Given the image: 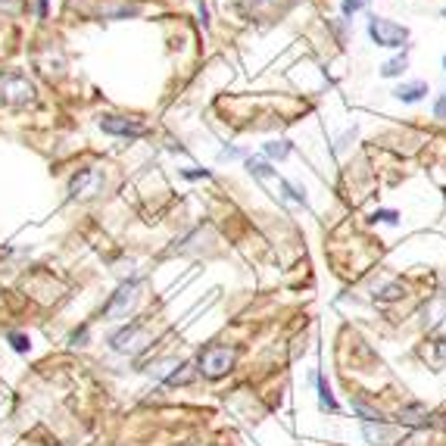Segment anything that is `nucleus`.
Returning <instances> with one entry per match:
<instances>
[{"mask_svg": "<svg viewBox=\"0 0 446 446\" xmlns=\"http://www.w3.org/2000/svg\"><path fill=\"white\" fill-rule=\"evenodd\" d=\"M371 222H387V225H396V222H400V213H396V209H377V213H371Z\"/></svg>", "mask_w": 446, "mask_h": 446, "instance_id": "aec40b11", "label": "nucleus"}, {"mask_svg": "<svg viewBox=\"0 0 446 446\" xmlns=\"http://www.w3.org/2000/svg\"><path fill=\"white\" fill-rule=\"evenodd\" d=\"M278 184H281V190H284V194H287L294 203H303V206H306V194H303L300 188H294V184H290L287 178H278Z\"/></svg>", "mask_w": 446, "mask_h": 446, "instance_id": "a211bd4d", "label": "nucleus"}, {"mask_svg": "<svg viewBox=\"0 0 446 446\" xmlns=\"http://www.w3.org/2000/svg\"><path fill=\"white\" fill-rule=\"evenodd\" d=\"M434 116H437V119H446V91L437 97V103H434Z\"/></svg>", "mask_w": 446, "mask_h": 446, "instance_id": "b1692460", "label": "nucleus"}, {"mask_svg": "<svg viewBox=\"0 0 446 446\" xmlns=\"http://www.w3.org/2000/svg\"><path fill=\"white\" fill-rule=\"evenodd\" d=\"M184 178H190V181H197V178H213V172L209 169H190V172H184Z\"/></svg>", "mask_w": 446, "mask_h": 446, "instance_id": "bb28decb", "label": "nucleus"}, {"mask_svg": "<svg viewBox=\"0 0 446 446\" xmlns=\"http://www.w3.org/2000/svg\"><path fill=\"white\" fill-rule=\"evenodd\" d=\"M443 427H446V418H443Z\"/></svg>", "mask_w": 446, "mask_h": 446, "instance_id": "2f4dec72", "label": "nucleus"}, {"mask_svg": "<svg viewBox=\"0 0 446 446\" xmlns=\"http://www.w3.org/2000/svg\"><path fill=\"white\" fill-rule=\"evenodd\" d=\"M197 362H200V371L206 377H222L238 362V346H206V350H200Z\"/></svg>", "mask_w": 446, "mask_h": 446, "instance_id": "f03ea898", "label": "nucleus"}, {"mask_svg": "<svg viewBox=\"0 0 446 446\" xmlns=\"http://www.w3.org/2000/svg\"><path fill=\"white\" fill-rule=\"evenodd\" d=\"M353 412H356V415H359V418H362V421H365V425H371V421H387V418H384V415H381V412H377V409H371V406H365V402H362V400H353Z\"/></svg>", "mask_w": 446, "mask_h": 446, "instance_id": "4468645a", "label": "nucleus"}, {"mask_svg": "<svg viewBox=\"0 0 446 446\" xmlns=\"http://www.w3.org/2000/svg\"><path fill=\"white\" fill-rule=\"evenodd\" d=\"M437 356H440V362H446V340L437 344Z\"/></svg>", "mask_w": 446, "mask_h": 446, "instance_id": "c85d7f7f", "label": "nucleus"}, {"mask_svg": "<svg viewBox=\"0 0 446 446\" xmlns=\"http://www.w3.org/2000/svg\"><path fill=\"white\" fill-rule=\"evenodd\" d=\"M200 22H203V28H209V10H206L203 0H200Z\"/></svg>", "mask_w": 446, "mask_h": 446, "instance_id": "cd10ccee", "label": "nucleus"}, {"mask_svg": "<svg viewBox=\"0 0 446 446\" xmlns=\"http://www.w3.org/2000/svg\"><path fill=\"white\" fill-rule=\"evenodd\" d=\"M262 150L269 159H287L290 150H294V144H290V141H271V144H265Z\"/></svg>", "mask_w": 446, "mask_h": 446, "instance_id": "f8f14e48", "label": "nucleus"}, {"mask_svg": "<svg viewBox=\"0 0 446 446\" xmlns=\"http://www.w3.org/2000/svg\"><path fill=\"white\" fill-rule=\"evenodd\" d=\"M319 381V402H321V409H328V412H337V400H334V393H331V387H328V381L325 377H315Z\"/></svg>", "mask_w": 446, "mask_h": 446, "instance_id": "ddd939ff", "label": "nucleus"}, {"mask_svg": "<svg viewBox=\"0 0 446 446\" xmlns=\"http://www.w3.org/2000/svg\"><path fill=\"white\" fill-rule=\"evenodd\" d=\"M443 16H446V10H443Z\"/></svg>", "mask_w": 446, "mask_h": 446, "instance_id": "473e14b6", "label": "nucleus"}, {"mask_svg": "<svg viewBox=\"0 0 446 446\" xmlns=\"http://www.w3.org/2000/svg\"><path fill=\"white\" fill-rule=\"evenodd\" d=\"M84 340H88V325H82V328H78V331H75V334H72V337H69V344L82 346Z\"/></svg>", "mask_w": 446, "mask_h": 446, "instance_id": "393cba45", "label": "nucleus"}, {"mask_svg": "<svg viewBox=\"0 0 446 446\" xmlns=\"http://www.w3.org/2000/svg\"><path fill=\"white\" fill-rule=\"evenodd\" d=\"M38 16L41 19H47V0H38Z\"/></svg>", "mask_w": 446, "mask_h": 446, "instance_id": "c756f323", "label": "nucleus"}, {"mask_svg": "<svg viewBox=\"0 0 446 446\" xmlns=\"http://www.w3.org/2000/svg\"><path fill=\"white\" fill-rule=\"evenodd\" d=\"M368 38L377 47H406L409 41V28L396 26V22L384 19V16H371L368 19Z\"/></svg>", "mask_w": 446, "mask_h": 446, "instance_id": "20e7f679", "label": "nucleus"}, {"mask_svg": "<svg viewBox=\"0 0 446 446\" xmlns=\"http://www.w3.org/2000/svg\"><path fill=\"white\" fill-rule=\"evenodd\" d=\"M247 169H250V175L259 178V181H269V178H275V169H271L269 163H262V159H247Z\"/></svg>", "mask_w": 446, "mask_h": 446, "instance_id": "2eb2a0df", "label": "nucleus"}, {"mask_svg": "<svg viewBox=\"0 0 446 446\" xmlns=\"http://www.w3.org/2000/svg\"><path fill=\"white\" fill-rule=\"evenodd\" d=\"M240 157H244V150H238V147H225L219 153V159H240Z\"/></svg>", "mask_w": 446, "mask_h": 446, "instance_id": "a878e982", "label": "nucleus"}, {"mask_svg": "<svg viewBox=\"0 0 446 446\" xmlns=\"http://www.w3.org/2000/svg\"><path fill=\"white\" fill-rule=\"evenodd\" d=\"M7 340L13 344V350H16V353H28V350H32L28 337H26V334H19V331H10V334H7Z\"/></svg>", "mask_w": 446, "mask_h": 446, "instance_id": "6ab92c4d", "label": "nucleus"}, {"mask_svg": "<svg viewBox=\"0 0 446 446\" xmlns=\"http://www.w3.org/2000/svg\"><path fill=\"white\" fill-rule=\"evenodd\" d=\"M100 128L107 134H116V138H144L147 134V125H141L134 119H122V116H103Z\"/></svg>", "mask_w": 446, "mask_h": 446, "instance_id": "6e6552de", "label": "nucleus"}, {"mask_svg": "<svg viewBox=\"0 0 446 446\" xmlns=\"http://www.w3.org/2000/svg\"><path fill=\"white\" fill-rule=\"evenodd\" d=\"M190 381H194V365H190V362H181L169 375V384H190Z\"/></svg>", "mask_w": 446, "mask_h": 446, "instance_id": "dca6fc26", "label": "nucleus"}, {"mask_svg": "<svg viewBox=\"0 0 446 446\" xmlns=\"http://www.w3.org/2000/svg\"><path fill=\"white\" fill-rule=\"evenodd\" d=\"M406 294V290H402V284H387V287H381L375 294V300H381V303H393V300H400V296Z\"/></svg>", "mask_w": 446, "mask_h": 446, "instance_id": "f3484780", "label": "nucleus"}, {"mask_svg": "<svg viewBox=\"0 0 446 446\" xmlns=\"http://www.w3.org/2000/svg\"><path fill=\"white\" fill-rule=\"evenodd\" d=\"M147 344H150V337H147L144 325H138V321L125 325L122 331H116L113 337H109V346H113L116 353H125V356H138V353H144Z\"/></svg>", "mask_w": 446, "mask_h": 446, "instance_id": "39448f33", "label": "nucleus"}, {"mask_svg": "<svg viewBox=\"0 0 446 446\" xmlns=\"http://www.w3.org/2000/svg\"><path fill=\"white\" fill-rule=\"evenodd\" d=\"M443 69H446V57H443Z\"/></svg>", "mask_w": 446, "mask_h": 446, "instance_id": "7c9ffc66", "label": "nucleus"}, {"mask_svg": "<svg viewBox=\"0 0 446 446\" xmlns=\"http://www.w3.org/2000/svg\"><path fill=\"white\" fill-rule=\"evenodd\" d=\"M100 188H103L100 169L84 166V169H78L75 175H72V181H69V200H91V197L100 194Z\"/></svg>", "mask_w": 446, "mask_h": 446, "instance_id": "423d86ee", "label": "nucleus"}, {"mask_svg": "<svg viewBox=\"0 0 446 446\" xmlns=\"http://www.w3.org/2000/svg\"><path fill=\"white\" fill-rule=\"evenodd\" d=\"M359 10H365V0H344V3H340V13H344V19L356 16Z\"/></svg>", "mask_w": 446, "mask_h": 446, "instance_id": "412c9836", "label": "nucleus"}, {"mask_svg": "<svg viewBox=\"0 0 446 446\" xmlns=\"http://www.w3.org/2000/svg\"><path fill=\"white\" fill-rule=\"evenodd\" d=\"M425 94H427L425 82H402L393 88V97L402 103H418V100H425Z\"/></svg>", "mask_w": 446, "mask_h": 446, "instance_id": "1a4fd4ad", "label": "nucleus"}, {"mask_svg": "<svg viewBox=\"0 0 446 446\" xmlns=\"http://www.w3.org/2000/svg\"><path fill=\"white\" fill-rule=\"evenodd\" d=\"M406 69H409V57H406V51H402V53H396L393 60H387V63L381 66V75L384 78H400Z\"/></svg>", "mask_w": 446, "mask_h": 446, "instance_id": "9b49d317", "label": "nucleus"}, {"mask_svg": "<svg viewBox=\"0 0 446 446\" xmlns=\"http://www.w3.org/2000/svg\"><path fill=\"white\" fill-rule=\"evenodd\" d=\"M138 290H141V278H132V281L119 284V290H116V294L109 296V303L103 306V319L107 321L128 319V312H132L134 303H138Z\"/></svg>", "mask_w": 446, "mask_h": 446, "instance_id": "7ed1b4c3", "label": "nucleus"}, {"mask_svg": "<svg viewBox=\"0 0 446 446\" xmlns=\"http://www.w3.org/2000/svg\"><path fill=\"white\" fill-rule=\"evenodd\" d=\"M427 409L421 402H409V406L400 409V425H427Z\"/></svg>", "mask_w": 446, "mask_h": 446, "instance_id": "9d476101", "label": "nucleus"}, {"mask_svg": "<svg viewBox=\"0 0 446 446\" xmlns=\"http://www.w3.org/2000/svg\"><path fill=\"white\" fill-rule=\"evenodd\" d=\"M22 3H26V0H0V13L3 16H19Z\"/></svg>", "mask_w": 446, "mask_h": 446, "instance_id": "4be33fe9", "label": "nucleus"}, {"mask_svg": "<svg viewBox=\"0 0 446 446\" xmlns=\"http://www.w3.org/2000/svg\"><path fill=\"white\" fill-rule=\"evenodd\" d=\"M35 97H38V88H35V82L26 75V72L19 69H3L0 72V103L3 107H28V103H35Z\"/></svg>", "mask_w": 446, "mask_h": 446, "instance_id": "f257e3e1", "label": "nucleus"}, {"mask_svg": "<svg viewBox=\"0 0 446 446\" xmlns=\"http://www.w3.org/2000/svg\"><path fill=\"white\" fill-rule=\"evenodd\" d=\"M294 7V0H244L240 3V10H244L250 19H256V22H275V19H281L287 10Z\"/></svg>", "mask_w": 446, "mask_h": 446, "instance_id": "0eeeda50", "label": "nucleus"}, {"mask_svg": "<svg viewBox=\"0 0 446 446\" xmlns=\"http://www.w3.org/2000/svg\"><path fill=\"white\" fill-rule=\"evenodd\" d=\"M431 337H437V340H446V312H443V319H437V325L431 328Z\"/></svg>", "mask_w": 446, "mask_h": 446, "instance_id": "5701e85b", "label": "nucleus"}, {"mask_svg": "<svg viewBox=\"0 0 446 446\" xmlns=\"http://www.w3.org/2000/svg\"><path fill=\"white\" fill-rule=\"evenodd\" d=\"M365 3H368V0H365Z\"/></svg>", "mask_w": 446, "mask_h": 446, "instance_id": "72a5a7b5", "label": "nucleus"}]
</instances>
